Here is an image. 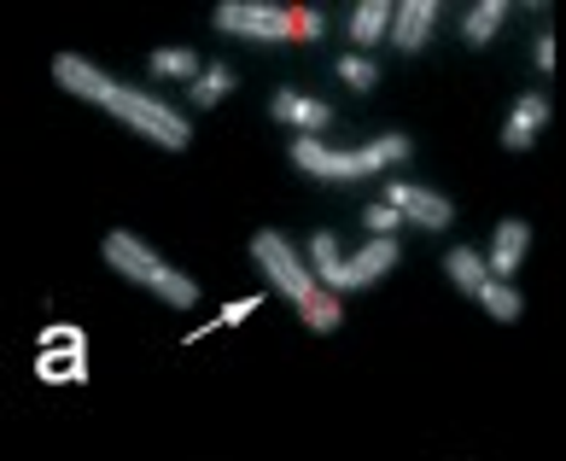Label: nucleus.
<instances>
[{"label":"nucleus","mask_w":566,"mask_h":461,"mask_svg":"<svg viewBox=\"0 0 566 461\" xmlns=\"http://www.w3.org/2000/svg\"><path fill=\"white\" fill-rule=\"evenodd\" d=\"M310 269L322 275L327 292H363V286H374L380 275H391V269H397V240H368L356 258H345L339 240L322 228V234L310 240Z\"/></svg>","instance_id":"4"},{"label":"nucleus","mask_w":566,"mask_h":461,"mask_svg":"<svg viewBox=\"0 0 566 461\" xmlns=\"http://www.w3.org/2000/svg\"><path fill=\"white\" fill-rule=\"evenodd\" d=\"M251 310H258V298H240V304L222 310V322H240V316H251Z\"/></svg>","instance_id":"21"},{"label":"nucleus","mask_w":566,"mask_h":461,"mask_svg":"<svg viewBox=\"0 0 566 461\" xmlns=\"http://www.w3.org/2000/svg\"><path fill=\"white\" fill-rule=\"evenodd\" d=\"M106 112L117 123H129L135 135H146L153 146H164V153H181V146L193 140V129H187V117L176 106H164V99L146 94V88H129V82H117V94L106 99Z\"/></svg>","instance_id":"6"},{"label":"nucleus","mask_w":566,"mask_h":461,"mask_svg":"<svg viewBox=\"0 0 566 461\" xmlns=\"http://www.w3.org/2000/svg\"><path fill=\"white\" fill-rule=\"evenodd\" d=\"M269 117L286 123V129H298V135H322L327 123H333V106H327V99L298 94V88H275V99H269Z\"/></svg>","instance_id":"8"},{"label":"nucleus","mask_w":566,"mask_h":461,"mask_svg":"<svg viewBox=\"0 0 566 461\" xmlns=\"http://www.w3.org/2000/svg\"><path fill=\"white\" fill-rule=\"evenodd\" d=\"M339 76L350 82V88H374V82H380V71H374L368 53H345V59H339Z\"/></svg>","instance_id":"19"},{"label":"nucleus","mask_w":566,"mask_h":461,"mask_svg":"<svg viewBox=\"0 0 566 461\" xmlns=\"http://www.w3.org/2000/svg\"><path fill=\"white\" fill-rule=\"evenodd\" d=\"M502 18H509V0H479V7L468 12V41L473 48H485V41L502 30Z\"/></svg>","instance_id":"15"},{"label":"nucleus","mask_w":566,"mask_h":461,"mask_svg":"<svg viewBox=\"0 0 566 461\" xmlns=\"http://www.w3.org/2000/svg\"><path fill=\"white\" fill-rule=\"evenodd\" d=\"M386 205H397L403 222L427 228V234H438V228L455 222V205L444 193H432V187H421V181H386Z\"/></svg>","instance_id":"7"},{"label":"nucleus","mask_w":566,"mask_h":461,"mask_svg":"<svg viewBox=\"0 0 566 461\" xmlns=\"http://www.w3.org/2000/svg\"><path fill=\"white\" fill-rule=\"evenodd\" d=\"M432 24H438V0H403V7H397V24H391V48L421 53L432 41Z\"/></svg>","instance_id":"11"},{"label":"nucleus","mask_w":566,"mask_h":461,"mask_svg":"<svg viewBox=\"0 0 566 461\" xmlns=\"http://www.w3.org/2000/svg\"><path fill=\"white\" fill-rule=\"evenodd\" d=\"M363 228H374V240H397V228H409L397 205H368L363 211Z\"/></svg>","instance_id":"18"},{"label":"nucleus","mask_w":566,"mask_h":461,"mask_svg":"<svg viewBox=\"0 0 566 461\" xmlns=\"http://www.w3.org/2000/svg\"><path fill=\"white\" fill-rule=\"evenodd\" d=\"M532 59H537V71H543V76L555 71V35H549V30L537 35V48H532Z\"/></svg>","instance_id":"20"},{"label":"nucleus","mask_w":566,"mask_h":461,"mask_svg":"<svg viewBox=\"0 0 566 461\" xmlns=\"http://www.w3.org/2000/svg\"><path fill=\"white\" fill-rule=\"evenodd\" d=\"M153 71H158V76L199 82V53H193V48H164V53H153Z\"/></svg>","instance_id":"17"},{"label":"nucleus","mask_w":566,"mask_h":461,"mask_svg":"<svg viewBox=\"0 0 566 461\" xmlns=\"http://www.w3.org/2000/svg\"><path fill=\"white\" fill-rule=\"evenodd\" d=\"M391 24H397L391 0H363V7H350V41L356 48H380V35H391Z\"/></svg>","instance_id":"13"},{"label":"nucleus","mask_w":566,"mask_h":461,"mask_svg":"<svg viewBox=\"0 0 566 461\" xmlns=\"http://www.w3.org/2000/svg\"><path fill=\"white\" fill-rule=\"evenodd\" d=\"M251 258H258V269L269 275V286L286 292V304L298 310V322L310 333H333L345 316H339V292H327L322 275L298 258V245H292L281 228H263L258 240H251Z\"/></svg>","instance_id":"1"},{"label":"nucleus","mask_w":566,"mask_h":461,"mask_svg":"<svg viewBox=\"0 0 566 461\" xmlns=\"http://www.w3.org/2000/svg\"><path fill=\"white\" fill-rule=\"evenodd\" d=\"M479 304H485L491 322H520V310H526V298H520L514 281H491L485 292H479Z\"/></svg>","instance_id":"14"},{"label":"nucleus","mask_w":566,"mask_h":461,"mask_svg":"<svg viewBox=\"0 0 566 461\" xmlns=\"http://www.w3.org/2000/svg\"><path fill=\"white\" fill-rule=\"evenodd\" d=\"M106 263L117 269V275H129L135 286L158 292V298H164V304H176V310H193V298H199L193 275H181L176 263H164L140 234H129V228H117V234L106 240Z\"/></svg>","instance_id":"3"},{"label":"nucleus","mask_w":566,"mask_h":461,"mask_svg":"<svg viewBox=\"0 0 566 461\" xmlns=\"http://www.w3.org/2000/svg\"><path fill=\"white\" fill-rule=\"evenodd\" d=\"M549 112H555V106H549V94L532 88V94L509 112V123H502V146H509V153H532L537 135H543V123H549Z\"/></svg>","instance_id":"9"},{"label":"nucleus","mask_w":566,"mask_h":461,"mask_svg":"<svg viewBox=\"0 0 566 461\" xmlns=\"http://www.w3.org/2000/svg\"><path fill=\"white\" fill-rule=\"evenodd\" d=\"M217 30L245 35V41H316L322 12L316 7H269V0H228L217 7Z\"/></svg>","instance_id":"5"},{"label":"nucleus","mask_w":566,"mask_h":461,"mask_svg":"<svg viewBox=\"0 0 566 461\" xmlns=\"http://www.w3.org/2000/svg\"><path fill=\"white\" fill-rule=\"evenodd\" d=\"M526 251H532V228L520 222V217H509V222H496V234H491V275L496 281H514L520 275V263H526Z\"/></svg>","instance_id":"10"},{"label":"nucleus","mask_w":566,"mask_h":461,"mask_svg":"<svg viewBox=\"0 0 566 461\" xmlns=\"http://www.w3.org/2000/svg\"><path fill=\"white\" fill-rule=\"evenodd\" d=\"M228 88H234V71H228V65H205L199 82H193L187 94H193V106L205 112V106H222V94H228Z\"/></svg>","instance_id":"16"},{"label":"nucleus","mask_w":566,"mask_h":461,"mask_svg":"<svg viewBox=\"0 0 566 461\" xmlns=\"http://www.w3.org/2000/svg\"><path fill=\"white\" fill-rule=\"evenodd\" d=\"M409 153H415L409 135H380L368 146H327L322 135L292 140V164H298L304 176H316V181H368V176L391 170V164H403Z\"/></svg>","instance_id":"2"},{"label":"nucleus","mask_w":566,"mask_h":461,"mask_svg":"<svg viewBox=\"0 0 566 461\" xmlns=\"http://www.w3.org/2000/svg\"><path fill=\"white\" fill-rule=\"evenodd\" d=\"M444 275L455 281V292H468V298H479L496 275H491V258L485 251H473V245H450L444 251Z\"/></svg>","instance_id":"12"}]
</instances>
